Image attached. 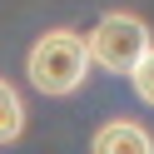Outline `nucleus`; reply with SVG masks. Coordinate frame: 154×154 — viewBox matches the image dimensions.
Segmentation results:
<instances>
[{
    "mask_svg": "<svg viewBox=\"0 0 154 154\" xmlns=\"http://www.w3.org/2000/svg\"><path fill=\"white\" fill-rule=\"evenodd\" d=\"M129 85H134V94H139V100L154 109V45H149V55H144V60L129 70Z\"/></svg>",
    "mask_w": 154,
    "mask_h": 154,
    "instance_id": "nucleus-5",
    "label": "nucleus"
},
{
    "mask_svg": "<svg viewBox=\"0 0 154 154\" xmlns=\"http://www.w3.org/2000/svg\"><path fill=\"white\" fill-rule=\"evenodd\" d=\"M25 134V104L10 80H0V144H15Z\"/></svg>",
    "mask_w": 154,
    "mask_h": 154,
    "instance_id": "nucleus-4",
    "label": "nucleus"
},
{
    "mask_svg": "<svg viewBox=\"0 0 154 154\" xmlns=\"http://www.w3.org/2000/svg\"><path fill=\"white\" fill-rule=\"evenodd\" d=\"M94 154H154V139L134 119H109L94 129Z\"/></svg>",
    "mask_w": 154,
    "mask_h": 154,
    "instance_id": "nucleus-3",
    "label": "nucleus"
},
{
    "mask_svg": "<svg viewBox=\"0 0 154 154\" xmlns=\"http://www.w3.org/2000/svg\"><path fill=\"white\" fill-rule=\"evenodd\" d=\"M90 40V60H94V70H104V75H129L134 65L149 55V25L139 20V15H129V10H109V15H100L94 20V30L85 35Z\"/></svg>",
    "mask_w": 154,
    "mask_h": 154,
    "instance_id": "nucleus-2",
    "label": "nucleus"
},
{
    "mask_svg": "<svg viewBox=\"0 0 154 154\" xmlns=\"http://www.w3.org/2000/svg\"><path fill=\"white\" fill-rule=\"evenodd\" d=\"M94 70L90 60V40L80 30H45L40 40L30 45V60H25V75L40 94L50 100H65L85 85V75Z\"/></svg>",
    "mask_w": 154,
    "mask_h": 154,
    "instance_id": "nucleus-1",
    "label": "nucleus"
}]
</instances>
